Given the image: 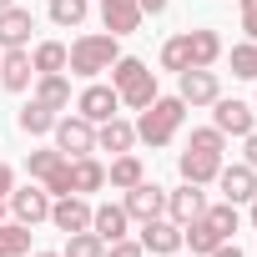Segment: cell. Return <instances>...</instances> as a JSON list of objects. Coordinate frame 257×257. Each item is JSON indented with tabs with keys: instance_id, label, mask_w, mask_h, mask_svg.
<instances>
[{
	"instance_id": "6da1fadb",
	"label": "cell",
	"mask_w": 257,
	"mask_h": 257,
	"mask_svg": "<svg viewBox=\"0 0 257 257\" xmlns=\"http://www.w3.org/2000/svg\"><path fill=\"white\" fill-rule=\"evenodd\" d=\"M111 86H116L121 106H132V111H142V106L157 101V71L147 61H137V56H121L111 66Z\"/></svg>"
},
{
	"instance_id": "7a4b0ae2",
	"label": "cell",
	"mask_w": 257,
	"mask_h": 257,
	"mask_svg": "<svg viewBox=\"0 0 257 257\" xmlns=\"http://www.w3.org/2000/svg\"><path fill=\"white\" fill-rule=\"evenodd\" d=\"M116 61H121V46H116L111 31H106V36H81V41L66 46V71H76V76H86V81H96V76L111 71Z\"/></svg>"
},
{
	"instance_id": "3957f363",
	"label": "cell",
	"mask_w": 257,
	"mask_h": 257,
	"mask_svg": "<svg viewBox=\"0 0 257 257\" xmlns=\"http://www.w3.org/2000/svg\"><path fill=\"white\" fill-rule=\"evenodd\" d=\"M187 116V101L182 96H157L152 106H142V121H137V142L147 147H167L177 137V126Z\"/></svg>"
},
{
	"instance_id": "277c9868",
	"label": "cell",
	"mask_w": 257,
	"mask_h": 257,
	"mask_svg": "<svg viewBox=\"0 0 257 257\" xmlns=\"http://www.w3.org/2000/svg\"><path fill=\"white\" fill-rule=\"evenodd\" d=\"M51 137H56V152L61 157H91L96 152V126L86 116H56Z\"/></svg>"
},
{
	"instance_id": "5b68a950",
	"label": "cell",
	"mask_w": 257,
	"mask_h": 257,
	"mask_svg": "<svg viewBox=\"0 0 257 257\" xmlns=\"http://www.w3.org/2000/svg\"><path fill=\"white\" fill-rule=\"evenodd\" d=\"M217 111H212V126L222 137H247L252 126H257V106H247V101H237V96H217L212 101Z\"/></svg>"
},
{
	"instance_id": "8992f818",
	"label": "cell",
	"mask_w": 257,
	"mask_h": 257,
	"mask_svg": "<svg viewBox=\"0 0 257 257\" xmlns=\"http://www.w3.org/2000/svg\"><path fill=\"white\" fill-rule=\"evenodd\" d=\"M126 217H132V222H152V217H167V192L157 187V182H137V187H126Z\"/></svg>"
},
{
	"instance_id": "52a82bcc",
	"label": "cell",
	"mask_w": 257,
	"mask_h": 257,
	"mask_svg": "<svg viewBox=\"0 0 257 257\" xmlns=\"http://www.w3.org/2000/svg\"><path fill=\"white\" fill-rule=\"evenodd\" d=\"M6 202H11V212H16V222H21V227L51 222V192H46V187H36V182H31V187H21V192L11 187V197H6Z\"/></svg>"
},
{
	"instance_id": "ba28073f",
	"label": "cell",
	"mask_w": 257,
	"mask_h": 257,
	"mask_svg": "<svg viewBox=\"0 0 257 257\" xmlns=\"http://www.w3.org/2000/svg\"><path fill=\"white\" fill-rule=\"evenodd\" d=\"M116 106H121V96H116V86H101V81H91L81 96H76V116H86L91 126H101V121H111L116 116Z\"/></svg>"
},
{
	"instance_id": "9c48e42d",
	"label": "cell",
	"mask_w": 257,
	"mask_h": 257,
	"mask_svg": "<svg viewBox=\"0 0 257 257\" xmlns=\"http://www.w3.org/2000/svg\"><path fill=\"white\" fill-rule=\"evenodd\" d=\"M177 96H182L187 106H212V101L222 96V86H217V71H212V66H192V71H182V86H177Z\"/></svg>"
},
{
	"instance_id": "30bf717a",
	"label": "cell",
	"mask_w": 257,
	"mask_h": 257,
	"mask_svg": "<svg viewBox=\"0 0 257 257\" xmlns=\"http://www.w3.org/2000/svg\"><path fill=\"white\" fill-rule=\"evenodd\" d=\"M142 252H157V257L182 252V227H177L172 217H152V222H142Z\"/></svg>"
},
{
	"instance_id": "8fae6325",
	"label": "cell",
	"mask_w": 257,
	"mask_h": 257,
	"mask_svg": "<svg viewBox=\"0 0 257 257\" xmlns=\"http://www.w3.org/2000/svg\"><path fill=\"white\" fill-rule=\"evenodd\" d=\"M31 31H36V16L26 6L0 11V51H26L31 46Z\"/></svg>"
},
{
	"instance_id": "7c38bea8",
	"label": "cell",
	"mask_w": 257,
	"mask_h": 257,
	"mask_svg": "<svg viewBox=\"0 0 257 257\" xmlns=\"http://www.w3.org/2000/svg\"><path fill=\"white\" fill-rule=\"evenodd\" d=\"M207 212V192L202 187H192V182H182L177 192H167V217L177 222V227H187V222H197Z\"/></svg>"
},
{
	"instance_id": "4fadbf2b",
	"label": "cell",
	"mask_w": 257,
	"mask_h": 257,
	"mask_svg": "<svg viewBox=\"0 0 257 257\" xmlns=\"http://www.w3.org/2000/svg\"><path fill=\"white\" fill-rule=\"evenodd\" d=\"M51 222H56V232H66V237H71V232H86V227H91V202L76 197V192H71V197H56V202H51Z\"/></svg>"
},
{
	"instance_id": "5bb4252c",
	"label": "cell",
	"mask_w": 257,
	"mask_h": 257,
	"mask_svg": "<svg viewBox=\"0 0 257 257\" xmlns=\"http://www.w3.org/2000/svg\"><path fill=\"white\" fill-rule=\"evenodd\" d=\"M217 187H222V202H252L257 197V172L247 162H232L217 172Z\"/></svg>"
},
{
	"instance_id": "9a60e30c",
	"label": "cell",
	"mask_w": 257,
	"mask_h": 257,
	"mask_svg": "<svg viewBox=\"0 0 257 257\" xmlns=\"http://www.w3.org/2000/svg\"><path fill=\"white\" fill-rule=\"evenodd\" d=\"M126 227H132V217H126L121 202H101V207H91V232H96L101 242H121Z\"/></svg>"
},
{
	"instance_id": "2e32d148",
	"label": "cell",
	"mask_w": 257,
	"mask_h": 257,
	"mask_svg": "<svg viewBox=\"0 0 257 257\" xmlns=\"http://www.w3.org/2000/svg\"><path fill=\"white\" fill-rule=\"evenodd\" d=\"M177 172H182V182H192V187H207V182H217V172H222V157H212V152H182L177 157Z\"/></svg>"
},
{
	"instance_id": "e0dca14e",
	"label": "cell",
	"mask_w": 257,
	"mask_h": 257,
	"mask_svg": "<svg viewBox=\"0 0 257 257\" xmlns=\"http://www.w3.org/2000/svg\"><path fill=\"white\" fill-rule=\"evenodd\" d=\"M101 26L111 36H132L142 26V6L137 0H101Z\"/></svg>"
},
{
	"instance_id": "ac0fdd59",
	"label": "cell",
	"mask_w": 257,
	"mask_h": 257,
	"mask_svg": "<svg viewBox=\"0 0 257 257\" xmlns=\"http://www.w3.org/2000/svg\"><path fill=\"white\" fill-rule=\"evenodd\" d=\"M137 147V126L132 121H121V116H111V121H101L96 126V152H132Z\"/></svg>"
},
{
	"instance_id": "d6986e66",
	"label": "cell",
	"mask_w": 257,
	"mask_h": 257,
	"mask_svg": "<svg viewBox=\"0 0 257 257\" xmlns=\"http://www.w3.org/2000/svg\"><path fill=\"white\" fill-rule=\"evenodd\" d=\"M31 76H36L31 51H6V56H0V86H6V91H26Z\"/></svg>"
},
{
	"instance_id": "ffe728a7",
	"label": "cell",
	"mask_w": 257,
	"mask_h": 257,
	"mask_svg": "<svg viewBox=\"0 0 257 257\" xmlns=\"http://www.w3.org/2000/svg\"><path fill=\"white\" fill-rule=\"evenodd\" d=\"M106 187V167L96 157H71V192L86 197V192H101Z\"/></svg>"
},
{
	"instance_id": "44dd1931",
	"label": "cell",
	"mask_w": 257,
	"mask_h": 257,
	"mask_svg": "<svg viewBox=\"0 0 257 257\" xmlns=\"http://www.w3.org/2000/svg\"><path fill=\"white\" fill-rule=\"evenodd\" d=\"M217 56H222V36L217 31H187V61L192 66H217Z\"/></svg>"
},
{
	"instance_id": "7402d4cb",
	"label": "cell",
	"mask_w": 257,
	"mask_h": 257,
	"mask_svg": "<svg viewBox=\"0 0 257 257\" xmlns=\"http://www.w3.org/2000/svg\"><path fill=\"white\" fill-rule=\"evenodd\" d=\"M36 101L41 106H51L56 116L71 106V81H66V71H56V76H36Z\"/></svg>"
},
{
	"instance_id": "603a6c76",
	"label": "cell",
	"mask_w": 257,
	"mask_h": 257,
	"mask_svg": "<svg viewBox=\"0 0 257 257\" xmlns=\"http://www.w3.org/2000/svg\"><path fill=\"white\" fill-rule=\"evenodd\" d=\"M182 247H192L197 257H212V252L222 247V237H217V227H212L207 217H197V222H187V227H182Z\"/></svg>"
},
{
	"instance_id": "cb8c5ba5",
	"label": "cell",
	"mask_w": 257,
	"mask_h": 257,
	"mask_svg": "<svg viewBox=\"0 0 257 257\" xmlns=\"http://www.w3.org/2000/svg\"><path fill=\"white\" fill-rule=\"evenodd\" d=\"M142 177H147V172H142V162H137L132 152L111 157V167H106V182H111V187H121V192H126V187H137Z\"/></svg>"
},
{
	"instance_id": "d4e9b609",
	"label": "cell",
	"mask_w": 257,
	"mask_h": 257,
	"mask_svg": "<svg viewBox=\"0 0 257 257\" xmlns=\"http://www.w3.org/2000/svg\"><path fill=\"white\" fill-rule=\"evenodd\" d=\"M21 132L26 137H51V126H56V111L51 106H41V101H31V106H21Z\"/></svg>"
},
{
	"instance_id": "484cf974",
	"label": "cell",
	"mask_w": 257,
	"mask_h": 257,
	"mask_svg": "<svg viewBox=\"0 0 257 257\" xmlns=\"http://www.w3.org/2000/svg\"><path fill=\"white\" fill-rule=\"evenodd\" d=\"M31 66H36V76H56V71H66V46H61V41H41V46L31 51Z\"/></svg>"
},
{
	"instance_id": "4316f807",
	"label": "cell",
	"mask_w": 257,
	"mask_h": 257,
	"mask_svg": "<svg viewBox=\"0 0 257 257\" xmlns=\"http://www.w3.org/2000/svg\"><path fill=\"white\" fill-rule=\"evenodd\" d=\"M26 252H31V227L0 222V257H26Z\"/></svg>"
},
{
	"instance_id": "83f0119b",
	"label": "cell",
	"mask_w": 257,
	"mask_h": 257,
	"mask_svg": "<svg viewBox=\"0 0 257 257\" xmlns=\"http://www.w3.org/2000/svg\"><path fill=\"white\" fill-rule=\"evenodd\" d=\"M202 217L217 227V237H222V242H232V232H237V222H242V217H237V202H217V207H207Z\"/></svg>"
},
{
	"instance_id": "f1b7e54d",
	"label": "cell",
	"mask_w": 257,
	"mask_h": 257,
	"mask_svg": "<svg viewBox=\"0 0 257 257\" xmlns=\"http://www.w3.org/2000/svg\"><path fill=\"white\" fill-rule=\"evenodd\" d=\"M61 257H106V242L86 227V232H71V237H66V252H61Z\"/></svg>"
},
{
	"instance_id": "f546056e",
	"label": "cell",
	"mask_w": 257,
	"mask_h": 257,
	"mask_svg": "<svg viewBox=\"0 0 257 257\" xmlns=\"http://www.w3.org/2000/svg\"><path fill=\"white\" fill-rule=\"evenodd\" d=\"M61 162H66V157H61L56 147H46V152H31V157H26V172H31V182H46Z\"/></svg>"
},
{
	"instance_id": "4dcf8cb0",
	"label": "cell",
	"mask_w": 257,
	"mask_h": 257,
	"mask_svg": "<svg viewBox=\"0 0 257 257\" xmlns=\"http://www.w3.org/2000/svg\"><path fill=\"white\" fill-rule=\"evenodd\" d=\"M232 76H242V81H257V41H242V46H232Z\"/></svg>"
},
{
	"instance_id": "1f68e13d",
	"label": "cell",
	"mask_w": 257,
	"mask_h": 257,
	"mask_svg": "<svg viewBox=\"0 0 257 257\" xmlns=\"http://www.w3.org/2000/svg\"><path fill=\"white\" fill-rule=\"evenodd\" d=\"M86 11H91L86 0H51V21H56V26H81Z\"/></svg>"
},
{
	"instance_id": "d6a6232c",
	"label": "cell",
	"mask_w": 257,
	"mask_h": 257,
	"mask_svg": "<svg viewBox=\"0 0 257 257\" xmlns=\"http://www.w3.org/2000/svg\"><path fill=\"white\" fill-rule=\"evenodd\" d=\"M187 147H192V152H212V157H222V152H227V137L217 132V126H202V132H192Z\"/></svg>"
},
{
	"instance_id": "836d02e7",
	"label": "cell",
	"mask_w": 257,
	"mask_h": 257,
	"mask_svg": "<svg viewBox=\"0 0 257 257\" xmlns=\"http://www.w3.org/2000/svg\"><path fill=\"white\" fill-rule=\"evenodd\" d=\"M162 66H167V71H177V76L192 66V61H187V36H172V41L162 46Z\"/></svg>"
},
{
	"instance_id": "e575fe53",
	"label": "cell",
	"mask_w": 257,
	"mask_h": 257,
	"mask_svg": "<svg viewBox=\"0 0 257 257\" xmlns=\"http://www.w3.org/2000/svg\"><path fill=\"white\" fill-rule=\"evenodd\" d=\"M106 257H142V242L121 237V242H106Z\"/></svg>"
},
{
	"instance_id": "d590c367",
	"label": "cell",
	"mask_w": 257,
	"mask_h": 257,
	"mask_svg": "<svg viewBox=\"0 0 257 257\" xmlns=\"http://www.w3.org/2000/svg\"><path fill=\"white\" fill-rule=\"evenodd\" d=\"M242 31L247 41H257V0H242Z\"/></svg>"
},
{
	"instance_id": "8d00e7d4",
	"label": "cell",
	"mask_w": 257,
	"mask_h": 257,
	"mask_svg": "<svg viewBox=\"0 0 257 257\" xmlns=\"http://www.w3.org/2000/svg\"><path fill=\"white\" fill-rule=\"evenodd\" d=\"M11 187H16V172H11L6 162H0V202H6V197H11Z\"/></svg>"
},
{
	"instance_id": "74e56055",
	"label": "cell",
	"mask_w": 257,
	"mask_h": 257,
	"mask_svg": "<svg viewBox=\"0 0 257 257\" xmlns=\"http://www.w3.org/2000/svg\"><path fill=\"white\" fill-rule=\"evenodd\" d=\"M242 142H247V167H252V172H257V126H252V132H247V137H242Z\"/></svg>"
},
{
	"instance_id": "f35d334b",
	"label": "cell",
	"mask_w": 257,
	"mask_h": 257,
	"mask_svg": "<svg viewBox=\"0 0 257 257\" xmlns=\"http://www.w3.org/2000/svg\"><path fill=\"white\" fill-rule=\"evenodd\" d=\"M137 6H142V16H162V11L172 6V0H137Z\"/></svg>"
},
{
	"instance_id": "ab89813d",
	"label": "cell",
	"mask_w": 257,
	"mask_h": 257,
	"mask_svg": "<svg viewBox=\"0 0 257 257\" xmlns=\"http://www.w3.org/2000/svg\"><path fill=\"white\" fill-rule=\"evenodd\" d=\"M212 257H242V247H232V242H222V247H217Z\"/></svg>"
},
{
	"instance_id": "60d3db41",
	"label": "cell",
	"mask_w": 257,
	"mask_h": 257,
	"mask_svg": "<svg viewBox=\"0 0 257 257\" xmlns=\"http://www.w3.org/2000/svg\"><path fill=\"white\" fill-rule=\"evenodd\" d=\"M247 207H252V212H247V222H252V227H257V197H252V202H247Z\"/></svg>"
},
{
	"instance_id": "b9f144b4",
	"label": "cell",
	"mask_w": 257,
	"mask_h": 257,
	"mask_svg": "<svg viewBox=\"0 0 257 257\" xmlns=\"http://www.w3.org/2000/svg\"><path fill=\"white\" fill-rule=\"evenodd\" d=\"M31 257H61V252H31Z\"/></svg>"
},
{
	"instance_id": "7bdbcfd3",
	"label": "cell",
	"mask_w": 257,
	"mask_h": 257,
	"mask_svg": "<svg viewBox=\"0 0 257 257\" xmlns=\"http://www.w3.org/2000/svg\"><path fill=\"white\" fill-rule=\"evenodd\" d=\"M11 6H16V0H0V11H11Z\"/></svg>"
},
{
	"instance_id": "ee69618b",
	"label": "cell",
	"mask_w": 257,
	"mask_h": 257,
	"mask_svg": "<svg viewBox=\"0 0 257 257\" xmlns=\"http://www.w3.org/2000/svg\"><path fill=\"white\" fill-rule=\"evenodd\" d=\"M0 212H6V202H0Z\"/></svg>"
},
{
	"instance_id": "f6af8a7d",
	"label": "cell",
	"mask_w": 257,
	"mask_h": 257,
	"mask_svg": "<svg viewBox=\"0 0 257 257\" xmlns=\"http://www.w3.org/2000/svg\"><path fill=\"white\" fill-rule=\"evenodd\" d=\"M252 106H257V101H252Z\"/></svg>"
}]
</instances>
